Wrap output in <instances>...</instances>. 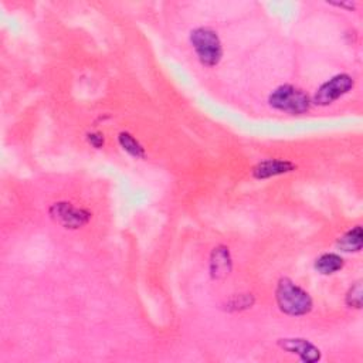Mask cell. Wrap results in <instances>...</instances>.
Masks as SVG:
<instances>
[{"label": "cell", "mask_w": 363, "mask_h": 363, "mask_svg": "<svg viewBox=\"0 0 363 363\" xmlns=\"http://www.w3.org/2000/svg\"><path fill=\"white\" fill-rule=\"evenodd\" d=\"M275 299L280 309L291 316H302L312 309L309 294L288 278L280 280L275 290Z\"/></svg>", "instance_id": "obj_1"}, {"label": "cell", "mask_w": 363, "mask_h": 363, "mask_svg": "<svg viewBox=\"0 0 363 363\" xmlns=\"http://www.w3.org/2000/svg\"><path fill=\"white\" fill-rule=\"evenodd\" d=\"M191 43L206 67H215L220 63L223 56L222 42L218 33L209 28H198L191 33Z\"/></svg>", "instance_id": "obj_2"}, {"label": "cell", "mask_w": 363, "mask_h": 363, "mask_svg": "<svg viewBox=\"0 0 363 363\" xmlns=\"http://www.w3.org/2000/svg\"><path fill=\"white\" fill-rule=\"evenodd\" d=\"M268 102L273 108L292 115L305 114L311 108L309 97L301 88L290 84L281 85L274 90L268 98Z\"/></svg>", "instance_id": "obj_3"}, {"label": "cell", "mask_w": 363, "mask_h": 363, "mask_svg": "<svg viewBox=\"0 0 363 363\" xmlns=\"http://www.w3.org/2000/svg\"><path fill=\"white\" fill-rule=\"evenodd\" d=\"M355 85V80L349 74H338L323 83L314 95V104L326 107L347 94Z\"/></svg>", "instance_id": "obj_4"}, {"label": "cell", "mask_w": 363, "mask_h": 363, "mask_svg": "<svg viewBox=\"0 0 363 363\" xmlns=\"http://www.w3.org/2000/svg\"><path fill=\"white\" fill-rule=\"evenodd\" d=\"M50 216L54 222H57L63 227L71 229V230L85 226L91 219V213L88 210L76 208L74 205L67 203V202L54 203L50 208Z\"/></svg>", "instance_id": "obj_5"}, {"label": "cell", "mask_w": 363, "mask_h": 363, "mask_svg": "<svg viewBox=\"0 0 363 363\" xmlns=\"http://www.w3.org/2000/svg\"><path fill=\"white\" fill-rule=\"evenodd\" d=\"M278 346L288 353L297 355L305 363H315L321 359V350L307 339H299V338L280 339Z\"/></svg>", "instance_id": "obj_6"}, {"label": "cell", "mask_w": 363, "mask_h": 363, "mask_svg": "<svg viewBox=\"0 0 363 363\" xmlns=\"http://www.w3.org/2000/svg\"><path fill=\"white\" fill-rule=\"evenodd\" d=\"M297 169V165L290 160H281V159H267L260 163H257L253 167V176L256 179H268L278 174L290 173Z\"/></svg>", "instance_id": "obj_7"}, {"label": "cell", "mask_w": 363, "mask_h": 363, "mask_svg": "<svg viewBox=\"0 0 363 363\" xmlns=\"http://www.w3.org/2000/svg\"><path fill=\"white\" fill-rule=\"evenodd\" d=\"M232 256L227 247L219 246L210 256V274L215 280H223L232 273Z\"/></svg>", "instance_id": "obj_8"}, {"label": "cell", "mask_w": 363, "mask_h": 363, "mask_svg": "<svg viewBox=\"0 0 363 363\" xmlns=\"http://www.w3.org/2000/svg\"><path fill=\"white\" fill-rule=\"evenodd\" d=\"M338 249H340L345 253H357L362 250L363 246V236H362V227L355 226L349 232H346L339 240H338Z\"/></svg>", "instance_id": "obj_9"}, {"label": "cell", "mask_w": 363, "mask_h": 363, "mask_svg": "<svg viewBox=\"0 0 363 363\" xmlns=\"http://www.w3.org/2000/svg\"><path fill=\"white\" fill-rule=\"evenodd\" d=\"M345 266V261L340 256L333 254V253H326L322 254L316 261H315V268L318 270V273L323 274V275H331L338 273L339 270H342Z\"/></svg>", "instance_id": "obj_10"}, {"label": "cell", "mask_w": 363, "mask_h": 363, "mask_svg": "<svg viewBox=\"0 0 363 363\" xmlns=\"http://www.w3.org/2000/svg\"><path fill=\"white\" fill-rule=\"evenodd\" d=\"M118 141H119V145L122 146V149L126 153H129L131 156H133L136 159H143L145 157L143 146L129 132H121L119 136H118Z\"/></svg>", "instance_id": "obj_11"}, {"label": "cell", "mask_w": 363, "mask_h": 363, "mask_svg": "<svg viewBox=\"0 0 363 363\" xmlns=\"http://www.w3.org/2000/svg\"><path fill=\"white\" fill-rule=\"evenodd\" d=\"M362 297H363V290H362V281L355 282L347 294H346V304L350 308H356L360 309L362 308Z\"/></svg>", "instance_id": "obj_12"}, {"label": "cell", "mask_w": 363, "mask_h": 363, "mask_svg": "<svg viewBox=\"0 0 363 363\" xmlns=\"http://www.w3.org/2000/svg\"><path fill=\"white\" fill-rule=\"evenodd\" d=\"M253 304H254V298L251 294H240V295H234L230 299L229 308L234 309V311H242V309L251 308Z\"/></svg>", "instance_id": "obj_13"}, {"label": "cell", "mask_w": 363, "mask_h": 363, "mask_svg": "<svg viewBox=\"0 0 363 363\" xmlns=\"http://www.w3.org/2000/svg\"><path fill=\"white\" fill-rule=\"evenodd\" d=\"M87 139H88V142H90L94 148H97V149L102 148V146H104V143H105V138H104V135H102V133H100V132L88 133Z\"/></svg>", "instance_id": "obj_14"}]
</instances>
